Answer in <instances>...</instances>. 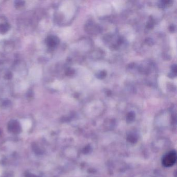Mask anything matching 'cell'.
Segmentation results:
<instances>
[{
	"label": "cell",
	"mask_w": 177,
	"mask_h": 177,
	"mask_svg": "<svg viewBox=\"0 0 177 177\" xmlns=\"http://www.w3.org/2000/svg\"><path fill=\"white\" fill-rule=\"evenodd\" d=\"M177 156L175 151L169 152L163 157L162 164L165 167H170L174 165L177 160Z\"/></svg>",
	"instance_id": "6da1fadb"
},
{
	"label": "cell",
	"mask_w": 177,
	"mask_h": 177,
	"mask_svg": "<svg viewBox=\"0 0 177 177\" xmlns=\"http://www.w3.org/2000/svg\"><path fill=\"white\" fill-rule=\"evenodd\" d=\"M59 42V40L55 36H50L46 39V44L48 46L53 47L56 46Z\"/></svg>",
	"instance_id": "7a4b0ae2"
},
{
	"label": "cell",
	"mask_w": 177,
	"mask_h": 177,
	"mask_svg": "<svg viewBox=\"0 0 177 177\" xmlns=\"http://www.w3.org/2000/svg\"><path fill=\"white\" fill-rule=\"evenodd\" d=\"M9 29L8 25L6 24H1L0 25V33H5Z\"/></svg>",
	"instance_id": "3957f363"
},
{
	"label": "cell",
	"mask_w": 177,
	"mask_h": 177,
	"mask_svg": "<svg viewBox=\"0 0 177 177\" xmlns=\"http://www.w3.org/2000/svg\"><path fill=\"white\" fill-rule=\"evenodd\" d=\"M135 115L134 112H131L129 113L127 116V121H128V122H132L135 118Z\"/></svg>",
	"instance_id": "277c9868"
},
{
	"label": "cell",
	"mask_w": 177,
	"mask_h": 177,
	"mask_svg": "<svg viewBox=\"0 0 177 177\" xmlns=\"http://www.w3.org/2000/svg\"><path fill=\"white\" fill-rule=\"evenodd\" d=\"M137 140L136 136L135 135H129L128 137V140H129L130 142L134 143L135 142V140Z\"/></svg>",
	"instance_id": "5b68a950"
},
{
	"label": "cell",
	"mask_w": 177,
	"mask_h": 177,
	"mask_svg": "<svg viewBox=\"0 0 177 177\" xmlns=\"http://www.w3.org/2000/svg\"><path fill=\"white\" fill-rule=\"evenodd\" d=\"M105 75H106V73H105V72H104V71H102V72H101L99 74L98 77L100 78H102L104 77V76H105Z\"/></svg>",
	"instance_id": "8992f818"
},
{
	"label": "cell",
	"mask_w": 177,
	"mask_h": 177,
	"mask_svg": "<svg viewBox=\"0 0 177 177\" xmlns=\"http://www.w3.org/2000/svg\"><path fill=\"white\" fill-rule=\"evenodd\" d=\"M153 25V21H152V20H151L148 22L147 27L149 28H151L152 27Z\"/></svg>",
	"instance_id": "52a82bcc"
},
{
	"label": "cell",
	"mask_w": 177,
	"mask_h": 177,
	"mask_svg": "<svg viewBox=\"0 0 177 177\" xmlns=\"http://www.w3.org/2000/svg\"><path fill=\"white\" fill-rule=\"evenodd\" d=\"M17 4L18 6H22L24 5V2H22V1H17Z\"/></svg>",
	"instance_id": "ba28073f"
}]
</instances>
